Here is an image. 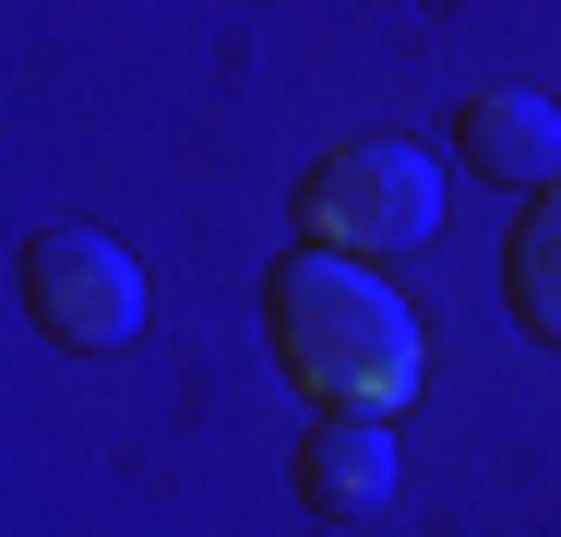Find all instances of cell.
<instances>
[{
  "instance_id": "1",
  "label": "cell",
  "mask_w": 561,
  "mask_h": 537,
  "mask_svg": "<svg viewBox=\"0 0 561 537\" xmlns=\"http://www.w3.org/2000/svg\"><path fill=\"white\" fill-rule=\"evenodd\" d=\"M263 311H275L287 370H299L323 407L382 419V407L419 395V322H407V299H394L370 263H346V251H299V263H275Z\"/></svg>"
},
{
  "instance_id": "2",
  "label": "cell",
  "mask_w": 561,
  "mask_h": 537,
  "mask_svg": "<svg viewBox=\"0 0 561 537\" xmlns=\"http://www.w3.org/2000/svg\"><path fill=\"white\" fill-rule=\"evenodd\" d=\"M431 215H443V168L419 144H335L299 192V227L323 251H407L431 239Z\"/></svg>"
},
{
  "instance_id": "3",
  "label": "cell",
  "mask_w": 561,
  "mask_h": 537,
  "mask_svg": "<svg viewBox=\"0 0 561 537\" xmlns=\"http://www.w3.org/2000/svg\"><path fill=\"white\" fill-rule=\"evenodd\" d=\"M24 299H36V322L60 346H131V322H144V287H131V263L96 227H48L24 251Z\"/></svg>"
},
{
  "instance_id": "4",
  "label": "cell",
  "mask_w": 561,
  "mask_h": 537,
  "mask_svg": "<svg viewBox=\"0 0 561 537\" xmlns=\"http://www.w3.org/2000/svg\"><path fill=\"white\" fill-rule=\"evenodd\" d=\"M454 144H466V168H478V180H538V192L561 180V107H550V96L490 84V96H466Z\"/></svg>"
},
{
  "instance_id": "5",
  "label": "cell",
  "mask_w": 561,
  "mask_h": 537,
  "mask_svg": "<svg viewBox=\"0 0 561 537\" xmlns=\"http://www.w3.org/2000/svg\"><path fill=\"white\" fill-rule=\"evenodd\" d=\"M299 490H311L323 514H370V502L394 490V442H382V419L335 407V419L311 430V454H299Z\"/></svg>"
},
{
  "instance_id": "6",
  "label": "cell",
  "mask_w": 561,
  "mask_h": 537,
  "mask_svg": "<svg viewBox=\"0 0 561 537\" xmlns=\"http://www.w3.org/2000/svg\"><path fill=\"white\" fill-rule=\"evenodd\" d=\"M514 311H526V322L561 346V180L538 192V215L514 227Z\"/></svg>"
}]
</instances>
